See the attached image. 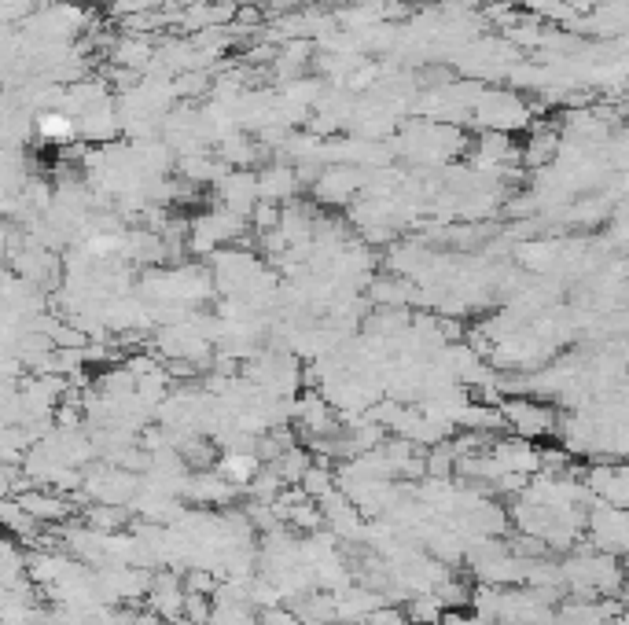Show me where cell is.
Wrapping results in <instances>:
<instances>
[{"label": "cell", "instance_id": "6da1fadb", "mask_svg": "<svg viewBox=\"0 0 629 625\" xmlns=\"http://www.w3.org/2000/svg\"><path fill=\"white\" fill-rule=\"evenodd\" d=\"M508 420H512V427L523 434V438H534V434H549L552 427H556L552 412L541 409L538 401H512V405H508Z\"/></svg>", "mask_w": 629, "mask_h": 625}]
</instances>
